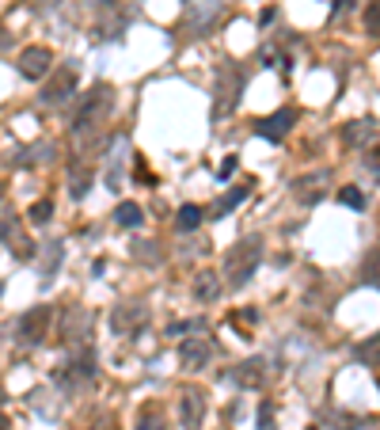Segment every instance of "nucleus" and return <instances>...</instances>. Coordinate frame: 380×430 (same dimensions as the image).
Wrapping results in <instances>:
<instances>
[{
    "label": "nucleus",
    "mask_w": 380,
    "mask_h": 430,
    "mask_svg": "<svg viewBox=\"0 0 380 430\" xmlns=\"http://www.w3.org/2000/svg\"><path fill=\"white\" fill-rule=\"evenodd\" d=\"M342 137H346V145L365 148L376 137V122H373V118H358V122H350L346 129H342Z\"/></svg>",
    "instance_id": "f8f14e48"
},
{
    "label": "nucleus",
    "mask_w": 380,
    "mask_h": 430,
    "mask_svg": "<svg viewBox=\"0 0 380 430\" xmlns=\"http://www.w3.org/2000/svg\"><path fill=\"white\" fill-rule=\"evenodd\" d=\"M258 430H274V407L270 404L258 407Z\"/></svg>",
    "instance_id": "393cba45"
},
{
    "label": "nucleus",
    "mask_w": 380,
    "mask_h": 430,
    "mask_svg": "<svg viewBox=\"0 0 380 430\" xmlns=\"http://www.w3.org/2000/svg\"><path fill=\"white\" fill-rule=\"evenodd\" d=\"M369 167H373V172L380 175V156H376V153H373V156H369Z\"/></svg>",
    "instance_id": "c756f323"
},
{
    "label": "nucleus",
    "mask_w": 380,
    "mask_h": 430,
    "mask_svg": "<svg viewBox=\"0 0 380 430\" xmlns=\"http://www.w3.org/2000/svg\"><path fill=\"white\" fill-rule=\"evenodd\" d=\"M42 4H50V8H53V4H58V0H42Z\"/></svg>",
    "instance_id": "7c9ffc66"
},
{
    "label": "nucleus",
    "mask_w": 380,
    "mask_h": 430,
    "mask_svg": "<svg viewBox=\"0 0 380 430\" xmlns=\"http://www.w3.org/2000/svg\"><path fill=\"white\" fill-rule=\"evenodd\" d=\"M50 65H53V53L46 46H27L20 53V61H15V69H20L23 80H42V77H50Z\"/></svg>",
    "instance_id": "423d86ee"
},
{
    "label": "nucleus",
    "mask_w": 380,
    "mask_h": 430,
    "mask_svg": "<svg viewBox=\"0 0 380 430\" xmlns=\"http://www.w3.org/2000/svg\"><path fill=\"white\" fill-rule=\"evenodd\" d=\"M365 278H369V282H373V286H380V251H376L373 259H369V267H365Z\"/></svg>",
    "instance_id": "a878e982"
},
{
    "label": "nucleus",
    "mask_w": 380,
    "mask_h": 430,
    "mask_svg": "<svg viewBox=\"0 0 380 430\" xmlns=\"http://www.w3.org/2000/svg\"><path fill=\"white\" fill-rule=\"evenodd\" d=\"M148 324V305L141 301H126L110 312V331L114 335H137V328Z\"/></svg>",
    "instance_id": "20e7f679"
},
{
    "label": "nucleus",
    "mask_w": 380,
    "mask_h": 430,
    "mask_svg": "<svg viewBox=\"0 0 380 430\" xmlns=\"http://www.w3.org/2000/svg\"><path fill=\"white\" fill-rule=\"evenodd\" d=\"M77 80H80V69H77V65H61V69L53 72L50 80H46V88L39 91L42 103H65L72 91H77Z\"/></svg>",
    "instance_id": "39448f33"
},
{
    "label": "nucleus",
    "mask_w": 380,
    "mask_h": 430,
    "mask_svg": "<svg viewBox=\"0 0 380 430\" xmlns=\"http://www.w3.org/2000/svg\"><path fill=\"white\" fill-rule=\"evenodd\" d=\"M346 8H354V0H335V15H342Z\"/></svg>",
    "instance_id": "c85d7f7f"
},
{
    "label": "nucleus",
    "mask_w": 380,
    "mask_h": 430,
    "mask_svg": "<svg viewBox=\"0 0 380 430\" xmlns=\"http://www.w3.org/2000/svg\"><path fill=\"white\" fill-rule=\"evenodd\" d=\"M96 373V366H91V358H84V362H69L65 369H58V385L65 388V392H72V388H80L84 381Z\"/></svg>",
    "instance_id": "9b49d317"
},
{
    "label": "nucleus",
    "mask_w": 380,
    "mask_h": 430,
    "mask_svg": "<svg viewBox=\"0 0 380 430\" xmlns=\"http://www.w3.org/2000/svg\"><path fill=\"white\" fill-rule=\"evenodd\" d=\"M244 198H247V186H236V191L221 194V198L213 202V213H209V217H228V213H232V210H236V205L244 202Z\"/></svg>",
    "instance_id": "2eb2a0df"
},
{
    "label": "nucleus",
    "mask_w": 380,
    "mask_h": 430,
    "mask_svg": "<svg viewBox=\"0 0 380 430\" xmlns=\"http://www.w3.org/2000/svg\"><path fill=\"white\" fill-rule=\"evenodd\" d=\"M179 358H183V366H187V369H202L213 358V343L206 339V335H190V339L183 343Z\"/></svg>",
    "instance_id": "9d476101"
},
{
    "label": "nucleus",
    "mask_w": 380,
    "mask_h": 430,
    "mask_svg": "<svg viewBox=\"0 0 380 430\" xmlns=\"http://www.w3.org/2000/svg\"><path fill=\"white\" fill-rule=\"evenodd\" d=\"M339 202H342V205H350V210H361V205H365V194H361L358 186H346V191L339 194Z\"/></svg>",
    "instance_id": "4be33fe9"
},
{
    "label": "nucleus",
    "mask_w": 380,
    "mask_h": 430,
    "mask_svg": "<svg viewBox=\"0 0 380 430\" xmlns=\"http://www.w3.org/2000/svg\"><path fill=\"white\" fill-rule=\"evenodd\" d=\"M293 122H296V110H274L270 118H263V122H255V134L263 137V141H282L285 134L293 129Z\"/></svg>",
    "instance_id": "0eeeda50"
},
{
    "label": "nucleus",
    "mask_w": 380,
    "mask_h": 430,
    "mask_svg": "<svg viewBox=\"0 0 380 430\" xmlns=\"http://www.w3.org/2000/svg\"><path fill=\"white\" fill-rule=\"evenodd\" d=\"M258 259H263V240H255V236L228 251L225 255V282H228V289H240V286L251 282V274L258 270Z\"/></svg>",
    "instance_id": "f257e3e1"
},
{
    "label": "nucleus",
    "mask_w": 380,
    "mask_h": 430,
    "mask_svg": "<svg viewBox=\"0 0 380 430\" xmlns=\"http://www.w3.org/2000/svg\"><path fill=\"white\" fill-rule=\"evenodd\" d=\"M122 160H126V137L114 141V153H110V172H107V186H122Z\"/></svg>",
    "instance_id": "dca6fc26"
},
{
    "label": "nucleus",
    "mask_w": 380,
    "mask_h": 430,
    "mask_svg": "<svg viewBox=\"0 0 380 430\" xmlns=\"http://www.w3.org/2000/svg\"><path fill=\"white\" fill-rule=\"evenodd\" d=\"M202 328H206L202 320H179V324H171V328H168V335H187V331H202Z\"/></svg>",
    "instance_id": "b1692460"
},
{
    "label": "nucleus",
    "mask_w": 380,
    "mask_h": 430,
    "mask_svg": "<svg viewBox=\"0 0 380 430\" xmlns=\"http://www.w3.org/2000/svg\"><path fill=\"white\" fill-rule=\"evenodd\" d=\"M145 221V210L137 202H118V210H114V225H122V229H137Z\"/></svg>",
    "instance_id": "4468645a"
},
{
    "label": "nucleus",
    "mask_w": 380,
    "mask_h": 430,
    "mask_svg": "<svg viewBox=\"0 0 380 430\" xmlns=\"http://www.w3.org/2000/svg\"><path fill=\"white\" fill-rule=\"evenodd\" d=\"M179 419H183V430H198L202 419H206V396L198 388H187L179 400Z\"/></svg>",
    "instance_id": "6e6552de"
},
{
    "label": "nucleus",
    "mask_w": 380,
    "mask_h": 430,
    "mask_svg": "<svg viewBox=\"0 0 380 430\" xmlns=\"http://www.w3.org/2000/svg\"><path fill=\"white\" fill-rule=\"evenodd\" d=\"M107 110H110V88L107 84H96V88L84 91V99H80L77 118H72V129H77V134H91V129L107 118Z\"/></svg>",
    "instance_id": "f03ea898"
},
{
    "label": "nucleus",
    "mask_w": 380,
    "mask_h": 430,
    "mask_svg": "<svg viewBox=\"0 0 380 430\" xmlns=\"http://www.w3.org/2000/svg\"><path fill=\"white\" fill-rule=\"evenodd\" d=\"M365 31H369V34L380 31V0H373V4L365 8Z\"/></svg>",
    "instance_id": "5701e85b"
},
{
    "label": "nucleus",
    "mask_w": 380,
    "mask_h": 430,
    "mask_svg": "<svg viewBox=\"0 0 380 430\" xmlns=\"http://www.w3.org/2000/svg\"><path fill=\"white\" fill-rule=\"evenodd\" d=\"M202 217H206V213H202L198 205H183V210H179V217H175V225H179L183 232H194V229L202 225Z\"/></svg>",
    "instance_id": "a211bd4d"
},
{
    "label": "nucleus",
    "mask_w": 380,
    "mask_h": 430,
    "mask_svg": "<svg viewBox=\"0 0 380 430\" xmlns=\"http://www.w3.org/2000/svg\"><path fill=\"white\" fill-rule=\"evenodd\" d=\"M88 4H103V0H88Z\"/></svg>",
    "instance_id": "473e14b6"
},
{
    "label": "nucleus",
    "mask_w": 380,
    "mask_h": 430,
    "mask_svg": "<svg viewBox=\"0 0 380 430\" xmlns=\"http://www.w3.org/2000/svg\"><path fill=\"white\" fill-rule=\"evenodd\" d=\"M217 293H221L217 274H213V270H202L198 282H194V297H198V301H217Z\"/></svg>",
    "instance_id": "f3484780"
},
{
    "label": "nucleus",
    "mask_w": 380,
    "mask_h": 430,
    "mask_svg": "<svg viewBox=\"0 0 380 430\" xmlns=\"http://www.w3.org/2000/svg\"><path fill=\"white\" fill-rule=\"evenodd\" d=\"M236 164H240V160H236V156H228V160H225V164H221V179H228V175H232V172H236Z\"/></svg>",
    "instance_id": "bb28decb"
},
{
    "label": "nucleus",
    "mask_w": 380,
    "mask_h": 430,
    "mask_svg": "<svg viewBox=\"0 0 380 430\" xmlns=\"http://www.w3.org/2000/svg\"><path fill=\"white\" fill-rule=\"evenodd\" d=\"M53 217V202L46 198V202H34L31 205V225H46V221Z\"/></svg>",
    "instance_id": "412c9836"
},
{
    "label": "nucleus",
    "mask_w": 380,
    "mask_h": 430,
    "mask_svg": "<svg viewBox=\"0 0 380 430\" xmlns=\"http://www.w3.org/2000/svg\"><path fill=\"white\" fill-rule=\"evenodd\" d=\"M187 4L198 8V20H194V31H198V34H206V27L225 12V0H187Z\"/></svg>",
    "instance_id": "ddd939ff"
},
{
    "label": "nucleus",
    "mask_w": 380,
    "mask_h": 430,
    "mask_svg": "<svg viewBox=\"0 0 380 430\" xmlns=\"http://www.w3.org/2000/svg\"><path fill=\"white\" fill-rule=\"evenodd\" d=\"M46 331H50V305H34L31 312H23L20 324H15V339H20L23 347H34V343H42Z\"/></svg>",
    "instance_id": "7ed1b4c3"
},
{
    "label": "nucleus",
    "mask_w": 380,
    "mask_h": 430,
    "mask_svg": "<svg viewBox=\"0 0 380 430\" xmlns=\"http://www.w3.org/2000/svg\"><path fill=\"white\" fill-rule=\"evenodd\" d=\"M96 430H107V423H99V426H96Z\"/></svg>",
    "instance_id": "2f4dec72"
},
{
    "label": "nucleus",
    "mask_w": 380,
    "mask_h": 430,
    "mask_svg": "<svg viewBox=\"0 0 380 430\" xmlns=\"http://www.w3.org/2000/svg\"><path fill=\"white\" fill-rule=\"evenodd\" d=\"M137 430H168V426H164V423H156V419H145V423L137 426Z\"/></svg>",
    "instance_id": "cd10ccee"
},
{
    "label": "nucleus",
    "mask_w": 380,
    "mask_h": 430,
    "mask_svg": "<svg viewBox=\"0 0 380 430\" xmlns=\"http://www.w3.org/2000/svg\"><path fill=\"white\" fill-rule=\"evenodd\" d=\"M58 267H61V244H50V248H46V259H42V278H46V282L58 274Z\"/></svg>",
    "instance_id": "6ab92c4d"
},
{
    "label": "nucleus",
    "mask_w": 380,
    "mask_h": 430,
    "mask_svg": "<svg viewBox=\"0 0 380 430\" xmlns=\"http://www.w3.org/2000/svg\"><path fill=\"white\" fill-rule=\"evenodd\" d=\"M0 240H4V244L12 248L20 259H27V255L34 251L31 240H27L23 232H20V221H15V213H0Z\"/></svg>",
    "instance_id": "1a4fd4ad"
},
{
    "label": "nucleus",
    "mask_w": 380,
    "mask_h": 430,
    "mask_svg": "<svg viewBox=\"0 0 380 430\" xmlns=\"http://www.w3.org/2000/svg\"><path fill=\"white\" fill-rule=\"evenodd\" d=\"M0 46H4V31H0Z\"/></svg>",
    "instance_id": "72a5a7b5"
},
{
    "label": "nucleus",
    "mask_w": 380,
    "mask_h": 430,
    "mask_svg": "<svg viewBox=\"0 0 380 430\" xmlns=\"http://www.w3.org/2000/svg\"><path fill=\"white\" fill-rule=\"evenodd\" d=\"M88 186H91V172H88V167H80V172H72V186H69V191H72V198H84V194H88Z\"/></svg>",
    "instance_id": "aec40b11"
}]
</instances>
